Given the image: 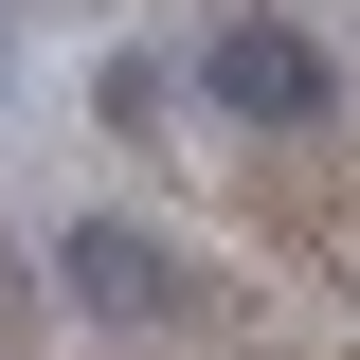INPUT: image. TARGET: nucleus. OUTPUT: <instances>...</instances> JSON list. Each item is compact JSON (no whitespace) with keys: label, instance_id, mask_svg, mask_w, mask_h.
I'll use <instances>...</instances> for the list:
<instances>
[{"label":"nucleus","instance_id":"nucleus-1","mask_svg":"<svg viewBox=\"0 0 360 360\" xmlns=\"http://www.w3.org/2000/svg\"><path fill=\"white\" fill-rule=\"evenodd\" d=\"M198 108H217V127H270V144H307L324 108H342V54L307 37V18H217V37H198Z\"/></svg>","mask_w":360,"mask_h":360},{"label":"nucleus","instance_id":"nucleus-2","mask_svg":"<svg viewBox=\"0 0 360 360\" xmlns=\"http://www.w3.org/2000/svg\"><path fill=\"white\" fill-rule=\"evenodd\" d=\"M54 288H72L90 324H180V307H198V270H180L144 217H72V234H54Z\"/></svg>","mask_w":360,"mask_h":360}]
</instances>
